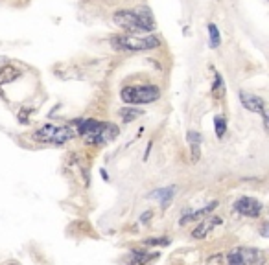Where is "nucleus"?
<instances>
[{
	"mask_svg": "<svg viewBox=\"0 0 269 265\" xmlns=\"http://www.w3.org/2000/svg\"><path fill=\"white\" fill-rule=\"evenodd\" d=\"M147 245H168L170 243V238H153V240H146Z\"/></svg>",
	"mask_w": 269,
	"mask_h": 265,
	"instance_id": "nucleus-19",
	"label": "nucleus"
},
{
	"mask_svg": "<svg viewBox=\"0 0 269 265\" xmlns=\"http://www.w3.org/2000/svg\"><path fill=\"white\" fill-rule=\"evenodd\" d=\"M234 208H236V212H240L242 215H247V217H258L260 212H262V203L253 197H242L234 203Z\"/></svg>",
	"mask_w": 269,
	"mask_h": 265,
	"instance_id": "nucleus-8",
	"label": "nucleus"
},
{
	"mask_svg": "<svg viewBox=\"0 0 269 265\" xmlns=\"http://www.w3.org/2000/svg\"><path fill=\"white\" fill-rule=\"evenodd\" d=\"M35 140L45 144H56V146H63L65 142H68L72 137H74V131L70 127H57V125H45L39 131H35Z\"/></svg>",
	"mask_w": 269,
	"mask_h": 265,
	"instance_id": "nucleus-5",
	"label": "nucleus"
},
{
	"mask_svg": "<svg viewBox=\"0 0 269 265\" xmlns=\"http://www.w3.org/2000/svg\"><path fill=\"white\" fill-rule=\"evenodd\" d=\"M188 142H190V148H192V158L198 160L199 158V146H201V135L196 131L188 132Z\"/></svg>",
	"mask_w": 269,
	"mask_h": 265,
	"instance_id": "nucleus-15",
	"label": "nucleus"
},
{
	"mask_svg": "<svg viewBox=\"0 0 269 265\" xmlns=\"http://www.w3.org/2000/svg\"><path fill=\"white\" fill-rule=\"evenodd\" d=\"M19 74H21V72L17 70L15 66L6 65L4 68H0V85H6V83L15 81L17 77H19Z\"/></svg>",
	"mask_w": 269,
	"mask_h": 265,
	"instance_id": "nucleus-13",
	"label": "nucleus"
},
{
	"mask_svg": "<svg viewBox=\"0 0 269 265\" xmlns=\"http://www.w3.org/2000/svg\"><path fill=\"white\" fill-rule=\"evenodd\" d=\"M151 212H146V214H142V217H140V221H142V223H146V219H149V217H151Z\"/></svg>",
	"mask_w": 269,
	"mask_h": 265,
	"instance_id": "nucleus-20",
	"label": "nucleus"
},
{
	"mask_svg": "<svg viewBox=\"0 0 269 265\" xmlns=\"http://www.w3.org/2000/svg\"><path fill=\"white\" fill-rule=\"evenodd\" d=\"M214 125H216V135L218 138H223L225 131H227V120L223 116H216L214 118Z\"/></svg>",
	"mask_w": 269,
	"mask_h": 265,
	"instance_id": "nucleus-18",
	"label": "nucleus"
},
{
	"mask_svg": "<svg viewBox=\"0 0 269 265\" xmlns=\"http://www.w3.org/2000/svg\"><path fill=\"white\" fill-rule=\"evenodd\" d=\"M218 206V203H210V204H207L205 208H201V210H198V212H188L186 215H184L183 219L179 221L181 225H186V223H190V221H196V219H201V217H205L207 214H210L214 208Z\"/></svg>",
	"mask_w": 269,
	"mask_h": 265,
	"instance_id": "nucleus-12",
	"label": "nucleus"
},
{
	"mask_svg": "<svg viewBox=\"0 0 269 265\" xmlns=\"http://www.w3.org/2000/svg\"><path fill=\"white\" fill-rule=\"evenodd\" d=\"M159 258V252H146V250H131V254H129V263L131 265H147L151 263L153 260H157Z\"/></svg>",
	"mask_w": 269,
	"mask_h": 265,
	"instance_id": "nucleus-9",
	"label": "nucleus"
},
{
	"mask_svg": "<svg viewBox=\"0 0 269 265\" xmlns=\"http://www.w3.org/2000/svg\"><path fill=\"white\" fill-rule=\"evenodd\" d=\"M122 102L129 105H147L157 102L161 98V91L155 85H142V87H124L120 91Z\"/></svg>",
	"mask_w": 269,
	"mask_h": 265,
	"instance_id": "nucleus-2",
	"label": "nucleus"
},
{
	"mask_svg": "<svg viewBox=\"0 0 269 265\" xmlns=\"http://www.w3.org/2000/svg\"><path fill=\"white\" fill-rule=\"evenodd\" d=\"M225 94V81L221 74H214V85H212V96L214 98H221Z\"/></svg>",
	"mask_w": 269,
	"mask_h": 265,
	"instance_id": "nucleus-17",
	"label": "nucleus"
},
{
	"mask_svg": "<svg viewBox=\"0 0 269 265\" xmlns=\"http://www.w3.org/2000/svg\"><path fill=\"white\" fill-rule=\"evenodd\" d=\"M118 137V127L114 123H107V122H94L92 129L89 131V135H85V142L87 144H109L111 140Z\"/></svg>",
	"mask_w": 269,
	"mask_h": 265,
	"instance_id": "nucleus-6",
	"label": "nucleus"
},
{
	"mask_svg": "<svg viewBox=\"0 0 269 265\" xmlns=\"http://www.w3.org/2000/svg\"><path fill=\"white\" fill-rule=\"evenodd\" d=\"M221 45V35H219V30L216 24H208V46L210 48H218Z\"/></svg>",
	"mask_w": 269,
	"mask_h": 265,
	"instance_id": "nucleus-16",
	"label": "nucleus"
},
{
	"mask_svg": "<svg viewBox=\"0 0 269 265\" xmlns=\"http://www.w3.org/2000/svg\"><path fill=\"white\" fill-rule=\"evenodd\" d=\"M114 50L124 52H144L159 48L161 41L157 37H133V35H117L111 39Z\"/></svg>",
	"mask_w": 269,
	"mask_h": 265,
	"instance_id": "nucleus-3",
	"label": "nucleus"
},
{
	"mask_svg": "<svg viewBox=\"0 0 269 265\" xmlns=\"http://www.w3.org/2000/svg\"><path fill=\"white\" fill-rule=\"evenodd\" d=\"M112 21L118 28L129 31V33H149L155 30V21L149 11H133L122 10L112 15Z\"/></svg>",
	"mask_w": 269,
	"mask_h": 265,
	"instance_id": "nucleus-1",
	"label": "nucleus"
},
{
	"mask_svg": "<svg viewBox=\"0 0 269 265\" xmlns=\"http://www.w3.org/2000/svg\"><path fill=\"white\" fill-rule=\"evenodd\" d=\"M228 265H264L265 254L260 249H251V247H238L233 249L227 256Z\"/></svg>",
	"mask_w": 269,
	"mask_h": 265,
	"instance_id": "nucleus-4",
	"label": "nucleus"
},
{
	"mask_svg": "<svg viewBox=\"0 0 269 265\" xmlns=\"http://www.w3.org/2000/svg\"><path fill=\"white\" fill-rule=\"evenodd\" d=\"M267 234V223H264V227H262V236Z\"/></svg>",
	"mask_w": 269,
	"mask_h": 265,
	"instance_id": "nucleus-21",
	"label": "nucleus"
},
{
	"mask_svg": "<svg viewBox=\"0 0 269 265\" xmlns=\"http://www.w3.org/2000/svg\"><path fill=\"white\" fill-rule=\"evenodd\" d=\"M173 195H175V186H170V188H161V190H155L149 197H155L161 201V206H163V210H166L168 206H170V203H172Z\"/></svg>",
	"mask_w": 269,
	"mask_h": 265,
	"instance_id": "nucleus-11",
	"label": "nucleus"
},
{
	"mask_svg": "<svg viewBox=\"0 0 269 265\" xmlns=\"http://www.w3.org/2000/svg\"><path fill=\"white\" fill-rule=\"evenodd\" d=\"M118 114H120L124 123H129V122H133V120H137L138 116H142V111L137 107H122L118 111Z\"/></svg>",
	"mask_w": 269,
	"mask_h": 265,
	"instance_id": "nucleus-14",
	"label": "nucleus"
},
{
	"mask_svg": "<svg viewBox=\"0 0 269 265\" xmlns=\"http://www.w3.org/2000/svg\"><path fill=\"white\" fill-rule=\"evenodd\" d=\"M221 223V219L219 217H210V219H203L201 223L194 229V232H192V236L194 238H198V240H201V238H205V236L210 232V230L216 227V225H219Z\"/></svg>",
	"mask_w": 269,
	"mask_h": 265,
	"instance_id": "nucleus-10",
	"label": "nucleus"
},
{
	"mask_svg": "<svg viewBox=\"0 0 269 265\" xmlns=\"http://www.w3.org/2000/svg\"><path fill=\"white\" fill-rule=\"evenodd\" d=\"M238 96H240V100H242V105H244L247 111L260 114V116H262V120H264V125L267 127V112H265L264 98L254 96V94H249V92H245V91H240Z\"/></svg>",
	"mask_w": 269,
	"mask_h": 265,
	"instance_id": "nucleus-7",
	"label": "nucleus"
}]
</instances>
